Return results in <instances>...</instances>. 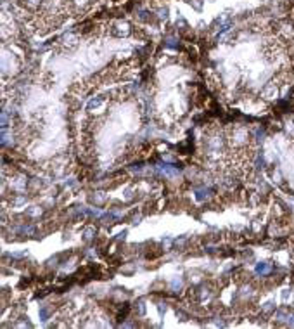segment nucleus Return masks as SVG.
Here are the masks:
<instances>
[{"label":"nucleus","mask_w":294,"mask_h":329,"mask_svg":"<svg viewBox=\"0 0 294 329\" xmlns=\"http://www.w3.org/2000/svg\"><path fill=\"white\" fill-rule=\"evenodd\" d=\"M157 172L166 175V177H170V179H173V177L178 175V170H177L175 166H170V164H159V166H157Z\"/></svg>","instance_id":"1"},{"label":"nucleus","mask_w":294,"mask_h":329,"mask_svg":"<svg viewBox=\"0 0 294 329\" xmlns=\"http://www.w3.org/2000/svg\"><path fill=\"white\" fill-rule=\"evenodd\" d=\"M270 263H267V262H261V263H258L256 265V274H260V275H267L270 272Z\"/></svg>","instance_id":"2"},{"label":"nucleus","mask_w":294,"mask_h":329,"mask_svg":"<svg viewBox=\"0 0 294 329\" xmlns=\"http://www.w3.org/2000/svg\"><path fill=\"white\" fill-rule=\"evenodd\" d=\"M263 95H265L267 99H273L275 95H277V89H275L273 85H270L268 89H265V90H263Z\"/></svg>","instance_id":"3"},{"label":"nucleus","mask_w":294,"mask_h":329,"mask_svg":"<svg viewBox=\"0 0 294 329\" xmlns=\"http://www.w3.org/2000/svg\"><path fill=\"white\" fill-rule=\"evenodd\" d=\"M95 236V229H92V227H88V229H85L83 230V239L85 241H90V239Z\"/></svg>","instance_id":"4"},{"label":"nucleus","mask_w":294,"mask_h":329,"mask_svg":"<svg viewBox=\"0 0 294 329\" xmlns=\"http://www.w3.org/2000/svg\"><path fill=\"white\" fill-rule=\"evenodd\" d=\"M47 315H49V310H47L45 307H42L40 308V319L42 321H47Z\"/></svg>","instance_id":"5"},{"label":"nucleus","mask_w":294,"mask_h":329,"mask_svg":"<svg viewBox=\"0 0 294 329\" xmlns=\"http://www.w3.org/2000/svg\"><path fill=\"white\" fill-rule=\"evenodd\" d=\"M157 312H159V315H164V313H166V305L159 303V305H157Z\"/></svg>","instance_id":"6"},{"label":"nucleus","mask_w":294,"mask_h":329,"mask_svg":"<svg viewBox=\"0 0 294 329\" xmlns=\"http://www.w3.org/2000/svg\"><path fill=\"white\" fill-rule=\"evenodd\" d=\"M139 307H137V310H139V315H144V313H146V307H144V303H142V301H139Z\"/></svg>","instance_id":"7"},{"label":"nucleus","mask_w":294,"mask_h":329,"mask_svg":"<svg viewBox=\"0 0 294 329\" xmlns=\"http://www.w3.org/2000/svg\"><path fill=\"white\" fill-rule=\"evenodd\" d=\"M273 308H275V303H273V301H268V303H265V307H263V310H267V312H268V310H273Z\"/></svg>","instance_id":"8"},{"label":"nucleus","mask_w":294,"mask_h":329,"mask_svg":"<svg viewBox=\"0 0 294 329\" xmlns=\"http://www.w3.org/2000/svg\"><path fill=\"white\" fill-rule=\"evenodd\" d=\"M180 286H182V282H180V279H175L172 282V288L173 289H177V288H180Z\"/></svg>","instance_id":"9"},{"label":"nucleus","mask_w":294,"mask_h":329,"mask_svg":"<svg viewBox=\"0 0 294 329\" xmlns=\"http://www.w3.org/2000/svg\"><path fill=\"white\" fill-rule=\"evenodd\" d=\"M28 213H30V215H33V217H35V215H38V213H40V208H36V206H35V210H30Z\"/></svg>","instance_id":"10"},{"label":"nucleus","mask_w":294,"mask_h":329,"mask_svg":"<svg viewBox=\"0 0 294 329\" xmlns=\"http://www.w3.org/2000/svg\"><path fill=\"white\" fill-rule=\"evenodd\" d=\"M291 295V291H289V289H286V291H284V295H282V298H284V300H287V296Z\"/></svg>","instance_id":"11"}]
</instances>
